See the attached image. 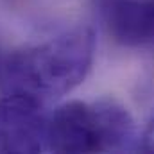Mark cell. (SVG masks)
Returning <instances> with one entry per match:
<instances>
[{"label":"cell","instance_id":"obj_1","mask_svg":"<svg viewBox=\"0 0 154 154\" xmlns=\"http://www.w3.org/2000/svg\"><path fill=\"white\" fill-rule=\"evenodd\" d=\"M95 56V34L74 27L38 45L5 56L2 84L47 104L70 93L86 79Z\"/></svg>","mask_w":154,"mask_h":154},{"label":"cell","instance_id":"obj_2","mask_svg":"<svg viewBox=\"0 0 154 154\" xmlns=\"http://www.w3.org/2000/svg\"><path fill=\"white\" fill-rule=\"evenodd\" d=\"M43 102L9 91L0 99V152L34 154L47 151L48 115Z\"/></svg>","mask_w":154,"mask_h":154},{"label":"cell","instance_id":"obj_3","mask_svg":"<svg viewBox=\"0 0 154 154\" xmlns=\"http://www.w3.org/2000/svg\"><path fill=\"white\" fill-rule=\"evenodd\" d=\"M47 151L54 152H100L93 106L70 100L48 115Z\"/></svg>","mask_w":154,"mask_h":154},{"label":"cell","instance_id":"obj_4","mask_svg":"<svg viewBox=\"0 0 154 154\" xmlns=\"http://www.w3.org/2000/svg\"><path fill=\"white\" fill-rule=\"evenodd\" d=\"M106 32L124 47L154 43V0H93Z\"/></svg>","mask_w":154,"mask_h":154},{"label":"cell","instance_id":"obj_5","mask_svg":"<svg viewBox=\"0 0 154 154\" xmlns=\"http://www.w3.org/2000/svg\"><path fill=\"white\" fill-rule=\"evenodd\" d=\"M99 151L100 152H129L140 149V134L129 109L116 99H99L93 104Z\"/></svg>","mask_w":154,"mask_h":154},{"label":"cell","instance_id":"obj_6","mask_svg":"<svg viewBox=\"0 0 154 154\" xmlns=\"http://www.w3.org/2000/svg\"><path fill=\"white\" fill-rule=\"evenodd\" d=\"M140 149L145 152H154V118L149 122L145 131L140 134Z\"/></svg>","mask_w":154,"mask_h":154},{"label":"cell","instance_id":"obj_7","mask_svg":"<svg viewBox=\"0 0 154 154\" xmlns=\"http://www.w3.org/2000/svg\"><path fill=\"white\" fill-rule=\"evenodd\" d=\"M4 63H5V56L0 48V82H2V75H4Z\"/></svg>","mask_w":154,"mask_h":154}]
</instances>
